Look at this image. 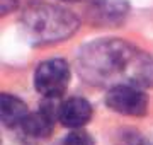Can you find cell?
Listing matches in <instances>:
<instances>
[{
	"mask_svg": "<svg viewBox=\"0 0 153 145\" xmlns=\"http://www.w3.org/2000/svg\"><path fill=\"white\" fill-rule=\"evenodd\" d=\"M76 65L82 77L94 85L153 87V56L119 38H102L85 45Z\"/></svg>",
	"mask_w": 153,
	"mask_h": 145,
	"instance_id": "1",
	"label": "cell"
},
{
	"mask_svg": "<svg viewBox=\"0 0 153 145\" xmlns=\"http://www.w3.org/2000/svg\"><path fill=\"white\" fill-rule=\"evenodd\" d=\"M24 34L34 45H51L71 38L80 28V19L58 5H34L22 14Z\"/></svg>",
	"mask_w": 153,
	"mask_h": 145,
	"instance_id": "2",
	"label": "cell"
},
{
	"mask_svg": "<svg viewBox=\"0 0 153 145\" xmlns=\"http://www.w3.org/2000/svg\"><path fill=\"white\" fill-rule=\"evenodd\" d=\"M70 77V65L63 58H49L36 68L34 87L43 97H60L68 87Z\"/></svg>",
	"mask_w": 153,
	"mask_h": 145,
	"instance_id": "3",
	"label": "cell"
},
{
	"mask_svg": "<svg viewBox=\"0 0 153 145\" xmlns=\"http://www.w3.org/2000/svg\"><path fill=\"white\" fill-rule=\"evenodd\" d=\"M105 106L124 116H145L148 111V96L141 87L131 84L112 85L105 94Z\"/></svg>",
	"mask_w": 153,
	"mask_h": 145,
	"instance_id": "4",
	"label": "cell"
},
{
	"mask_svg": "<svg viewBox=\"0 0 153 145\" xmlns=\"http://www.w3.org/2000/svg\"><path fill=\"white\" fill-rule=\"evenodd\" d=\"M129 12L128 0H92L87 9V17L94 26L111 28L126 19Z\"/></svg>",
	"mask_w": 153,
	"mask_h": 145,
	"instance_id": "5",
	"label": "cell"
},
{
	"mask_svg": "<svg viewBox=\"0 0 153 145\" xmlns=\"http://www.w3.org/2000/svg\"><path fill=\"white\" fill-rule=\"evenodd\" d=\"M92 118V106L83 97H70L61 102L60 123L66 128L80 130Z\"/></svg>",
	"mask_w": 153,
	"mask_h": 145,
	"instance_id": "6",
	"label": "cell"
},
{
	"mask_svg": "<svg viewBox=\"0 0 153 145\" xmlns=\"http://www.w3.org/2000/svg\"><path fill=\"white\" fill-rule=\"evenodd\" d=\"M29 111L24 101L12 94H2L0 96V120L2 125L7 128L21 126L22 121L27 118Z\"/></svg>",
	"mask_w": 153,
	"mask_h": 145,
	"instance_id": "7",
	"label": "cell"
},
{
	"mask_svg": "<svg viewBox=\"0 0 153 145\" xmlns=\"http://www.w3.org/2000/svg\"><path fill=\"white\" fill-rule=\"evenodd\" d=\"M53 125H55V120H51L46 113L39 109L36 113H29L27 118L22 121L21 128L24 132V135L29 137V138L44 140L53 133Z\"/></svg>",
	"mask_w": 153,
	"mask_h": 145,
	"instance_id": "8",
	"label": "cell"
},
{
	"mask_svg": "<svg viewBox=\"0 0 153 145\" xmlns=\"http://www.w3.org/2000/svg\"><path fill=\"white\" fill-rule=\"evenodd\" d=\"M56 145H94V138L83 130H71Z\"/></svg>",
	"mask_w": 153,
	"mask_h": 145,
	"instance_id": "9",
	"label": "cell"
},
{
	"mask_svg": "<svg viewBox=\"0 0 153 145\" xmlns=\"http://www.w3.org/2000/svg\"><path fill=\"white\" fill-rule=\"evenodd\" d=\"M61 2H73L75 4V2H82V0H61Z\"/></svg>",
	"mask_w": 153,
	"mask_h": 145,
	"instance_id": "10",
	"label": "cell"
}]
</instances>
